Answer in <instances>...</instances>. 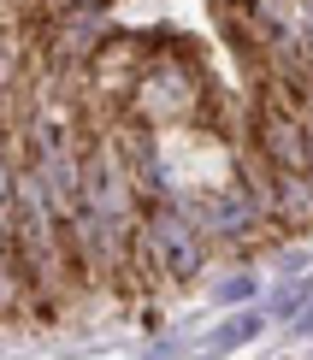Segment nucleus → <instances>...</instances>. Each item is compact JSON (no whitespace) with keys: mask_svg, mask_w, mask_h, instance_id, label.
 I'll list each match as a JSON object with an SVG mask.
<instances>
[{"mask_svg":"<svg viewBox=\"0 0 313 360\" xmlns=\"http://www.w3.org/2000/svg\"><path fill=\"white\" fill-rule=\"evenodd\" d=\"M207 112H213V83H207L201 59L189 48L154 41V53H148V65H142V77H136L118 118H136V124L166 136L172 124H189V118H207Z\"/></svg>","mask_w":313,"mask_h":360,"instance_id":"1","label":"nucleus"},{"mask_svg":"<svg viewBox=\"0 0 313 360\" xmlns=\"http://www.w3.org/2000/svg\"><path fill=\"white\" fill-rule=\"evenodd\" d=\"M0 325H36L30 278H24V266H18V248H12L6 219H0Z\"/></svg>","mask_w":313,"mask_h":360,"instance_id":"2","label":"nucleus"},{"mask_svg":"<svg viewBox=\"0 0 313 360\" xmlns=\"http://www.w3.org/2000/svg\"><path fill=\"white\" fill-rule=\"evenodd\" d=\"M260 337H266V313H260V307H231L225 319H219L213 331H207V342H201V349L225 360V354L248 349V342H260Z\"/></svg>","mask_w":313,"mask_h":360,"instance_id":"3","label":"nucleus"},{"mask_svg":"<svg viewBox=\"0 0 313 360\" xmlns=\"http://www.w3.org/2000/svg\"><path fill=\"white\" fill-rule=\"evenodd\" d=\"M302 307H313V278H278V290H272V302H266L260 313H266V325H290Z\"/></svg>","mask_w":313,"mask_h":360,"instance_id":"4","label":"nucleus"},{"mask_svg":"<svg viewBox=\"0 0 313 360\" xmlns=\"http://www.w3.org/2000/svg\"><path fill=\"white\" fill-rule=\"evenodd\" d=\"M255 295H260V278L248 272V266H243V272H225V278L213 283V302L219 307H248Z\"/></svg>","mask_w":313,"mask_h":360,"instance_id":"5","label":"nucleus"},{"mask_svg":"<svg viewBox=\"0 0 313 360\" xmlns=\"http://www.w3.org/2000/svg\"><path fill=\"white\" fill-rule=\"evenodd\" d=\"M142 360H177V342H154V349H148Z\"/></svg>","mask_w":313,"mask_h":360,"instance_id":"6","label":"nucleus"},{"mask_svg":"<svg viewBox=\"0 0 313 360\" xmlns=\"http://www.w3.org/2000/svg\"><path fill=\"white\" fill-rule=\"evenodd\" d=\"M302 118H307V172H302V177L313 184V112H302Z\"/></svg>","mask_w":313,"mask_h":360,"instance_id":"7","label":"nucleus"}]
</instances>
